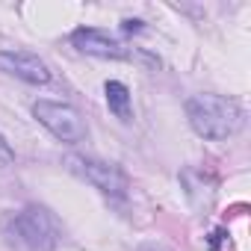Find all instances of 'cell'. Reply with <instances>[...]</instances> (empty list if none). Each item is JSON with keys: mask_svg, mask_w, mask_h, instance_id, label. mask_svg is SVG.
<instances>
[{"mask_svg": "<svg viewBox=\"0 0 251 251\" xmlns=\"http://www.w3.org/2000/svg\"><path fill=\"white\" fill-rule=\"evenodd\" d=\"M0 71H6L24 83H33V86H45L50 83V68L42 56L30 53V50H0Z\"/></svg>", "mask_w": 251, "mask_h": 251, "instance_id": "6", "label": "cell"}, {"mask_svg": "<svg viewBox=\"0 0 251 251\" xmlns=\"http://www.w3.org/2000/svg\"><path fill=\"white\" fill-rule=\"evenodd\" d=\"M121 27L127 30V33H139V30H142V21H133V18H127V21L121 24Z\"/></svg>", "mask_w": 251, "mask_h": 251, "instance_id": "9", "label": "cell"}, {"mask_svg": "<svg viewBox=\"0 0 251 251\" xmlns=\"http://www.w3.org/2000/svg\"><path fill=\"white\" fill-rule=\"evenodd\" d=\"M33 115L39 118L42 127H48L65 145H77V142L86 139V121H83V115L71 103L42 98V100L33 103Z\"/></svg>", "mask_w": 251, "mask_h": 251, "instance_id": "4", "label": "cell"}, {"mask_svg": "<svg viewBox=\"0 0 251 251\" xmlns=\"http://www.w3.org/2000/svg\"><path fill=\"white\" fill-rule=\"evenodd\" d=\"M222 236H225L222 230H216V233H213V239H210V248H213V251L219 248V242H222Z\"/></svg>", "mask_w": 251, "mask_h": 251, "instance_id": "10", "label": "cell"}, {"mask_svg": "<svg viewBox=\"0 0 251 251\" xmlns=\"http://www.w3.org/2000/svg\"><path fill=\"white\" fill-rule=\"evenodd\" d=\"M186 121L198 136L210 142H225L242 130L245 112L233 98L201 92V95L186 98Z\"/></svg>", "mask_w": 251, "mask_h": 251, "instance_id": "1", "label": "cell"}, {"mask_svg": "<svg viewBox=\"0 0 251 251\" xmlns=\"http://www.w3.org/2000/svg\"><path fill=\"white\" fill-rule=\"evenodd\" d=\"M65 163L74 175H80L86 183H92L95 189H100L109 198H124L130 189V177L115 163H106V160H98V157H80V154L65 157Z\"/></svg>", "mask_w": 251, "mask_h": 251, "instance_id": "3", "label": "cell"}, {"mask_svg": "<svg viewBox=\"0 0 251 251\" xmlns=\"http://www.w3.org/2000/svg\"><path fill=\"white\" fill-rule=\"evenodd\" d=\"M103 95H106V106H109V112H112L115 118H121V121H130V118H133L130 89L124 86V83H118V80H106Z\"/></svg>", "mask_w": 251, "mask_h": 251, "instance_id": "7", "label": "cell"}, {"mask_svg": "<svg viewBox=\"0 0 251 251\" xmlns=\"http://www.w3.org/2000/svg\"><path fill=\"white\" fill-rule=\"evenodd\" d=\"M15 163V151H12V145L0 136V169H6V166H12Z\"/></svg>", "mask_w": 251, "mask_h": 251, "instance_id": "8", "label": "cell"}, {"mask_svg": "<svg viewBox=\"0 0 251 251\" xmlns=\"http://www.w3.org/2000/svg\"><path fill=\"white\" fill-rule=\"evenodd\" d=\"M6 233L30 251H53L62 239V227H59L56 216L39 204H30V207L12 213L6 222Z\"/></svg>", "mask_w": 251, "mask_h": 251, "instance_id": "2", "label": "cell"}, {"mask_svg": "<svg viewBox=\"0 0 251 251\" xmlns=\"http://www.w3.org/2000/svg\"><path fill=\"white\" fill-rule=\"evenodd\" d=\"M71 45L80 53L98 56V59H130V48H124L115 36L98 27H80L71 33Z\"/></svg>", "mask_w": 251, "mask_h": 251, "instance_id": "5", "label": "cell"}]
</instances>
